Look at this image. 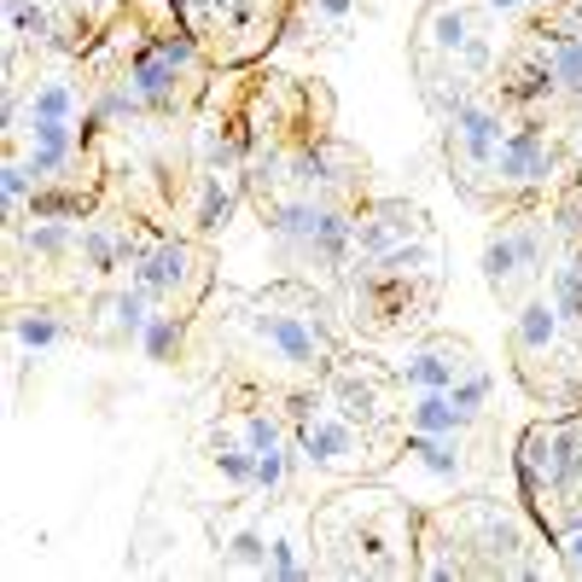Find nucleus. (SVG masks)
<instances>
[{
    "label": "nucleus",
    "instance_id": "nucleus-5",
    "mask_svg": "<svg viewBox=\"0 0 582 582\" xmlns=\"http://www.w3.org/2000/svg\"><path fill=\"white\" fill-rule=\"evenodd\" d=\"M420 227H425V216L413 204H379L367 222H356V251H362V262H373L408 239H420Z\"/></svg>",
    "mask_w": 582,
    "mask_h": 582
},
{
    "label": "nucleus",
    "instance_id": "nucleus-24",
    "mask_svg": "<svg viewBox=\"0 0 582 582\" xmlns=\"http://www.w3.org/2000/svg\"><path fill=\"white\" fill-rule=\"evenodd\" d=\"M559 559H565V571H571V576H582V525L565 536V548H559Z\"/></svg>",
    "mask_w": 582,
    "mask_h": 582
},
{
    "label": "nucleus",
    "instance_id": "nucleus-17",
    "mask_svg": "<svg viewBox=\"0 0 582 582\" xmlns=\"http://www.w3.org/2000/svg\"><path fill=\"white\" fill-rule=\"evenodd\" d=\"M489 385H495V379H489V373H484V367H466V373H461V379H454V385H449V397H454V402H461L466 413H484V402H489Z\"/></svg>",
    "mask_w": 582,
    "mask_h": 582
},
{
    "label": "nucleus",
    "instance_id": "nucleus-1",
    "mask_svg": "<svg viewBox=\"0 0 582 582\" xmlns=\"http://www.w3.org/2000/svg\"><path fill=\"white\" fill-rule=\"evenodd\" d=\"M507 134H513L507 117L495 106H484V99H461L449 117V152L466 175H495V158H502Z\"/></svg>",
    "mask_w": 582,
    "mask_h": 582
},
{
    "label": "nucleus",
    "instance_id": "nucleus-20",
    "mask_svg": "<svg viewBox=\"0 0 582 582\" xmlns=\"http://www.w3.org/2000/svg\"><path fill=\"white\" fill-rule=\"evenodd\" d=\"M245 449H280V420L274 413H251V420H245Z\"/></svg>",
    "mask_w": 582,
    "mask_h": 582
},
{
    "label": "nucleus",
    "instance_id": "nucleus-11",
    "mask_svg": "<svg viewBox=\"0 0 582 582\" xmlns=\"http://www.w3.org/2000/svg\"><path fill=\"white\" fill-rule=\"evenodd\" d=\"M542 76L565 94H582V35H553L542 53Z\"/></svg>",
    "mask_w": 582,
    "mask_h": 582
},
{
    "label": "nucleus",
    "instance_id": "nucleus-26",
    "mask_svg": "<svg viewBox=\"0 0 582 582\" xmlns=\"http://www.w3.org/2000/svg\"><path fill=\"white\" fill-rule=\"evenodd\" d=\"M518 7H530V0H489V12H518Z\"/></svg>",
    "mask_w": 582,
    "mask_h": 582
},
{
    "label": "nucleus",
    "instance_id": "nucleus-18",
    "mask_svg": "<svg viewBox=\"0 0 582 582\" xmlns=\"http://www.w3.org/2000/svg\"><path fill=\"white\" fill-rule=\"evenodd\" d=\"M71 227L65 222H53V216H35V227H30V251H41V257H58V251H71Z\"/></svg>",
    "mask_w": 582,
    "mask_h": 582
},
{
    "label": "nucleus",
    "instance_id": "nucleus-14",
    "mask_svg": "<svg viewBox=\"0 0 582 582\" xmlns=\"http://www.w3.org/2000/svg\"><path fill=\"white\" fill-rule=\"evenodd\" d=\"M175 344H181V326H175V315H152L146 321V332H140V349L152 362H170L175 356Z\"/></svg>",
    "mask_w": 582,
    "mask_h": 582
},
{
    "label": "nucleus",
    "instance_id": "nucleus-22",
    "mask_svg": "<svg viewBox=\"0 0 582 582\" xmlns=\"http://www.w3.org/2000/svg\"><path fill=\"white\" fill-rule=\"evenodd\" d=\"M30 186H35V170H30V163H7V204H12V211L30 198Z\"/></svg>",
    "mask_w": 582,
    "mask_h": 582
},
{
    "label": "nucleus",
    "instance_id": "nucleus-12",
    "mask_svg": "<svg viewBox=\"0 0 582 582\" xmlns=\"http://www.w3.org/2000/svg\"><path fill=\"white\" fill-rule=\"evenodd\" d=\"M298 548H303V542H298L291 530L268 536V576H309V571H315V559H303Z\"/></svg>",
    "mask_w": 582,
    "mask_h": 582
},
{
    "label": "nucleus",
    "instance_id": "nucleus-13",
    "mask_svg": "<svg viewBox=\"0 0 582 582\" xmlns=\"http://www.w3.org/2000/svg\"><path fill=\"white\" fill-rule=\"evenodd\" d=\"M12 338L24 349H53L58 344V321L47 309H24V315H12Z\"/></svg>",
    "mask_w": 582,
    "mask_h": 582
},
{
    "label": "nucleus",
    "instance_id": "nucleus-4",
    "mask_svg": "<svg viewBox=\"0 0 582 582\" xmlns=\"http://www.w3.org/2000/svg\"><path fill=\"white\" fill-rule=\"evenodd\" d=\"M553 175V146L542 129H513L495 158V186H542Z\"/></svg>",
    "mask_w": 582,
    "mask_h": 582
},
{
    "label": "nucleus",
    "instance_id": "nucleus-10",
    "mask_svg": "<svg viewBox=\"0 0 582 582\" xmlns=\"http://www.w3.org/2000/svg\"><path fill=\"white\" fill-rule=\"evenodd\" d=\"M408 454L420 461L431 477H443V484H454V477L466 472V449L461 436H425V431H408Z\"/></svg>",
    "mask_w": 582,
    "mask_h": 582
},
{
    "label": "nucleus",
    "instance_id": "nucleus-6",
    "mask_svg": "<svg viewBox=\"0 0 582 582\" xmlns=\"http://www.w3.org/2000/svg\"><path fill=\"white\" fill-rule=\"evenodd\" d=\"M477 268H484V285L495 291V298H513L518 285H530L525 251H518V222H513V227H495V234L484 239V257H477Z\"/></svg>",
    "mask_w": 582,
    "mask_h": 582
},
{
    "label": "nucleus",
    "instance_id": "nucleus-27",
    "mask_svg": "<svg viewBox=\"0 0 582 582\" xmlns=\"http://www.w3.org/2000/svg\"><path fill=\"white\" fill-rule=\"evenodd\" d=\"M530 7H553V0H530Z\"/></svg>",
    "mask_w": 582,
    "mask_h": 582
},
{
    "label": "nucleus",
    "instance_id": "nucleus-9",
    "mask_svg": "<svg viewBox=\"0 0 582 582\" xmlns=\"http://www.w3.org/2000/svg\"><path fill=\"white\" fill-rule=\"evenodd\" d=\"M30 170L35 181H47L58 163L71 158V117H30Z\"/></svg>",
    "mask_w": 582,
    "mask_h": 582
},
{
    "label": "nucleus",
    "instance_id": "nucleus-16",
    "mask_svg": "<svg viewBox=\"0 0 582 582\" xmlns=\"http://www.w3.org/2000/svg\"><path fill=\"white\" fill-rule=\"evenodd\" d=\"M216 472L227 477V484L251 489V477H257V449H234V443H222V449H216Z\"/></svg>",
    "mask_w": 582,
    "mask_h": 582
},
{
    "label": "nucleus",
    "instance_id": "nucleus-23",
    "mask_svg": "<svg viewBox=\"0 0 582 582\" xmlns=\"http://www.w3.org/2000/svg\"><path fill=\"white\" fill-rule=\"evenodd\" d=\"M12 35H47V18H41L30 0H12Z\"/></svg>",
    "mask_w": 582,
    "mask_h": 582
},
{
    "label": "nucleus",
    "instance_id": "nucleus-19",
    "mask_svg": "<svg viewBox=\"0 0 582 582\" xmlns=\"http://www.w3.org/2000/svg\"><path fill=\"white\" fill-rule=\"evenodd\" d=\"M71 111H76V99H71L65 82H47V88H35V99H30V117H71Z\"/></svg>",
    "mask_w": 582,
    "mask_h": 582
},
{
    "label": "nucleus",
    "instance_id": "nucleus-25",
    "mask_svg": "<svg viewBox=\"0 0 582 582\" xmlns=\"http://www.w3.org/2000/svg\"><path fill=\"white\" fill-rule=\"evenodd\" d=\"M349 7H356V0H315V12H326V18H344Z\"/></svg>",
    "mask_w": 582,
    "mask_h": 582
},
{
    "label": "nucleus",
    "instance_id": "nucleus-8",
    "mask_svg": "<svg viewBox=\"0 0 582 582\" xmlns=\"http://www.w3.org/2000/svg\"><path fill=\"white\" fill-rule=\"evenodd\" d=\"M385 379H373L367 367H344L338 379H332V402H338L344 420H356V425H379L385 420Z\"/></svg>",
    "mask_w": 582,
    "mask_h": 582
},
{
    "label": "nucleus",
    "instance_id": "nucleus-3",
    "mask_svg": "<svg viewBox=\"0 0 582 582\" xmlns=\"http://www.w3.org/2000/svg\"><path fill=\"white\" fill-rule=\"evenodd\" d=\"M466 367H477L472 344L466 338H443V332H436V338H420L397 362V385H408V390H449Z\"/></svg>",
    "mask_w": 582,
    "mask_h": 582
},
{
    "label": "nucleus",
    "instance_id": "nucleus-15",
    "mask_svg": "<svg viewBox=\"0 0 582 582\" xmlns=\"http://www.w3.org/2000/svg\"><path fill=\"white\" fill-rule=\"evenodd\" d=\"M285 472H291V449H285V443H280V449H262V454H257V477H251V489L280 495V489H285Z\"/></svg>",
    "mask_w": 582,
    "mask_h": 582
},
{
    "label": "nucleus",
    "instance_id": "nucleus-7",
    "mask_svg": "<svg viewBox=\"0 0 582 582\" xmlns=\"http://www.w3.org/2000/svg\"><path fill=\"white\" fill-rule=\"evenodd\" d=\"M477 425V413H466L449 390H413L408 402V431H425V436H461Z\"/></svg>",
    "mask_w": 582,
    "mask_h": 582
},
{
    "label": "nucleus",
    "instance_id": "nucleus-21",
    "mask_svg": "<svg viewBox=\"0 0 582 582\" xmlns=\"http://www.w3.org/2000/svg\"><path fill=\"white\" fill-rule=\"evenodd\" d=\"M227 211H234V198H227L222 186L211 181V186H204V211H198V227H222V222H227Z\"/></svg>",
    "mask_w": 582,
    "mask_h": 582
},
{
    "label": "nucleus",
    "instance_id": "nucleus-2",
    "mask_svg": "<svg viewBox=\"0 0 582 582\" xmlns=\"http://www.w3.org/2000/svg\"><path fill=\"white\" fill-rule=\"evenodd\" d=\"M298 449L309 454V466H321V472H362L373 461L367 425L344 420V413H303Z\"/></svg>",
    "mask_w": 582,
    "mask_h": 582
}]
</instances>
